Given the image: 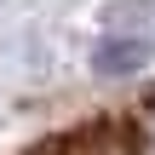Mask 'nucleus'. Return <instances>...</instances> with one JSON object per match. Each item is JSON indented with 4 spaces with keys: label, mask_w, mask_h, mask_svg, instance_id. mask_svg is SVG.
Returning <instances> with one entry per match:
<instances>
[{
    "label": "nucleus",
    "mask_w": 155,
    "mask_h": 155,
    "mask_svg": "<svg viewBox=\"0 0 155 155\" xmlns=\"http://www.w3.org/2000/svg\"><path fill=\"white\" fill-rule=\"evenodd\" d=\"M132 63H144V46H98V69H104V75L132 69Z\"/></svg>",
    "instance_id": "obj_1"
},
{
    "label": "nucleus",
    "mask_w": 155,
    "mask_h": 155,
    "mask_svg": "<svg viewBox=\"0 0 155 155\" xmlns=\"http://www.w3.org/2000/svg\"><path fill=\"white\" fill-rule=\"evenodd\" d=\"M132 127H138V144H144V150L155 155V98L144 104V109H138V121H132Z\"/></svg>",
    "instance_id": "obj_2"
}]
</instances>
